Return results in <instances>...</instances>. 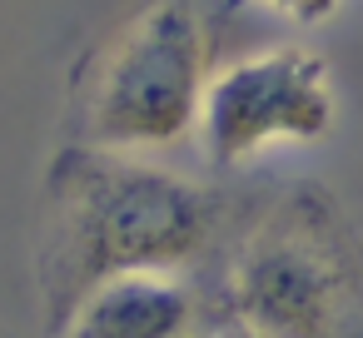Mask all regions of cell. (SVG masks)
Wrapping results in <instances>:
<instances>
[{
    "mask_svg": "<svg viewBox=\"0 0 363 338\" xmlns=\"http://www.w3.org/2000/svg\"><path fill=\"white\" fill-rule=\"evenodd\" d=\"M214 234V199L174 169L70 140L45 164L35 293L50 333L115 274L184 269Z\"/></svg>",
    "mask_w": 363,
    "mask_h": 338,
    "instance_id": "obj_1",
    "label": "cell"
},
{
    "mask_svg": "<svg viewBox=\"0 0 363 338\" xmlns=\"http://www.w3.org/2000/svg\"><path fill=\"white\" fill-rule=\"evenodd\" d=\"M229 308L269 338H363V229L318 179L284 184L244 229Z\"/></svg>",
    "mask_w": 363,
    "mask_h": 338,
    "instance_id": "obj_2",
    "label": "cell"
},
{
    "mask_svg": "<svg viewBox=\"0 0 363 338\" xmlns=\"http://www.w3.org/2000/svg\"><path fill=\"white\" fill-rule=\"evenodd\" d=\"M209 75L199 0H145L95 60L75 140L125 154L169 150L199 130Z\"/></svg>",
    "mask_w": 363,
    "mask_h": 338,
    "instance_id": "obj_3",
    "label": "cell"
},
{
    "mask_svg": "<svg viewBox=\"0 0 363 338\" xmlns=\"http://www.w3.org/2000/svg\"><path fill=\"white\" fill-rule=\"evenodd\" d=\"M338 125L333 70L308 45H269L209 75L199 150L209 169H249L284 145H318Z\"/></svg>",
    "mask_w": 363,
    "mask_h": 338,
    "instance_id": "obj_4",
    "label": "cell"
},
{
    "mask_svg": "<svg viewBox=\"0 0 363 338\" xmlns=\"http://www.w3.org/2000/svg\"><path fill=\"white\" fill-rule=\"evenodd\" d=\"M194 298L174 269H135L90 288L55 338H189Z\"/></svg>",
    "mask_w": 363,
    "mask_h": 338,
    "instance_id": "obj_5",
    "label": "cell"
},
{
    "mask_svg": "<svg viewBox=\"0 0 363 338\" xmlns=\"http://www.w3.org/2000/svg\"><path fill=\"white\" fill-rule=\"evenodd\" d=\"M239 11H269L289 26H323L343 11V0H224V16H239Z\"/></svg>",
    "mask_w": 363,
    "mask_h": 338,
    "instance_id": "obj_6",
    "label": "cell"
},
{
    "mask_svg": "<svg viewBox=\"0 0 363 338\" xmlns=\"http://www.w3.org/2000/svg\"><path fill=\"white\" fill-rule=\"evenodd\" d=\"M214 338H269V333H259V328H249V323H239V318H234V323H229V328H219Z\"/></svg>",
    "mask_w": 363,
    "mask_h": 338,
    "instance_id": "obj_7",
    "label": "cell"
}]
</instances>
